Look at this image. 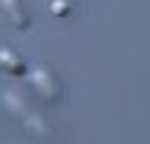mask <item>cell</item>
I'll return each mask as SVG.
<instances>
[{
    "label": "cell",
    "mask_w": 150,
    "mask_h": 144,
    "mask_svg": "<svg viewBox=\"0 0 150 144\" xmlns=\"http://www.w3.org/2000/svg\"><path fill=\"white\" fill-rule=\"evenodd\" d=\"M33 83H36V89L42 91L47 100H59V94H61V83H59V78H56V75L50 72L47 67H39V70L33 72Z\"/></svg>",
    "instance_id": "obj_1"
},
{
    "label": "cell",
    "mask_w": 150,
    "mask_h": 144,
    "mask_svg": "<svg viewBox=\"0 0 150 144\" xmlns=\"http://www.w3.org/2000/svg\"><path fill=\"white\" fill-rule=\"evenodd\" d=\"M0 6H3V11L8 14V20H11V25H14V28L25 31V28L31 25V17H28L22 0H0Z\"/></svg>",
    "instance_id": "obj_2"
},
{
    "label": "cell",
    "mask_w": 150,
    "mask_h": 144,
    "mask_svg": "<svg viewBox=\"0 0 150 144\" xmlns=\"http://www.w3.org/2000/svg\"><path fill=\"white\" fill-rule=\"evenodd\" d=\"M0 67L8 75H25V61L20 55H14L11 50H0Z\"/></svg>",
    "instance_id": "obj_3"
},
{
    "label": "cell",
    "mask_w": 150,
    "mask_h": 144,
    "mask_svg": "<svg viewBox=\"0 0 150 144\" xmlns=\"http://www.w3.org/2000/svg\"><path fill=\"white\" fill-rule=\"evenodd\" d=\"M50 11H53L56 17H67L70 14V3H67V0H50Z\"/></svg>",
    "instance_id": "obj_4"
}]
</instances>
